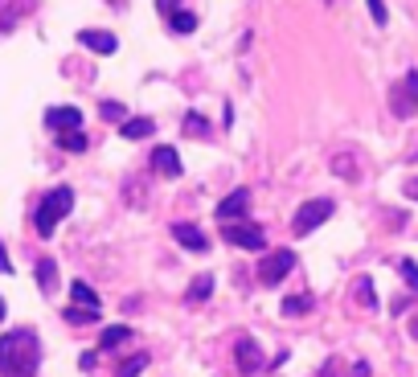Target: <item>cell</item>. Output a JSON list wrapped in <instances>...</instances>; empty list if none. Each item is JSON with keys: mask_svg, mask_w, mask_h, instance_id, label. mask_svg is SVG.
Here are the masks:
<instances>
[{"mask_svg": "<svg viewBox=\"0 0 418 377\" xmlns=\"http://www.w3.org/2000/svg\"><path fill=\"white\" fill-rule=\"evenodd\" d=\"M42 344L29 328H12L0 336V374L4 377H37Z\"/></svg>", "mask_w": 418, "mask_h": 377, "instance_id": "1", "label": "cell"}, {"mask_svg": "<svg viewBox=\"0 0 418 377\" xmlns=\"http://www.w3.org/2000/svg\"><path fill=\"white\" fill-rule=\"evenodd\" d=\"M70 209H74V188H66V185L49 188L46 197H42V205H37V213H33V226H37V234L49 238L53 230H58V222H62Z\"/></svg>", "mask_w": 418, "mask_h": 377, "instance_id": "2", "label": "cell"}, {"mask_svg": "<svg viewBox=\"0 0 418 377\" xmlns=\"http://www.w3.org/2000/svg\"><path fill=\"white\" fill-rule=\"evenodd\" d=\"M332 209H336V205H332L328 197H316V201H304V205H299V213L291 218V230H295V238L312 234V230H316L320 222H328V218H332Z\"/></svg>", "mask_w": 418, "mask_h": 377, "instance_id": "3", "label": "cell"}, {"mask_svg": "<svg viewBox=\"0 0 418 377\" xmlns=\"http://www.w3.org/2000/svg\"><path fill=\"white\" fill-rule=\"evenodd\" d=\"M291 267H295V250H275V254H267L259 263V283L263 287H279V283L291 275Z\"/></svg>", "mask_w": 418, "mask_h": 377, "instance_id": "4", "label": "cell"}, {"mask_svg": "<svg viewBox=\"0 0 418 377\" xmlns=\"http://www.w3.org/2000/svg\"><path fill=\"white\" fill-rule=\"evenodd\" d=\"M390 103H394V115H398V119H410V115H415V107H418V70H410V74L390 91Z\"/></svg>", "mask_w": 418, "mask_h": 377, "instance_id": "5", "label": "cell"}, {"mask_svg": "<svg viewBox=\"0 0 418 377\" xmlns=\"http://www.w3.org/2000/svg\"><path fill=\"white\" fill-rule=\"evenodd\" d=\"M222 242L242 246V250H263V246H267V234H263L259 226H246V222H226V226H222Z\"/></svg>", "mask_w": 418, "mask_h": 377, "instance_id": "6", "label": "cell"}, {"mask_svg": "<svg viewBox=\"0 0 418 377\" xmlns=\"http://www.w3.org/2000/svg\"><path fill=\"white\" fill-rule=\"evenodd\" d=\"M234 361H238V369L246 377H254L263 369V349H259V340H250V336H242L238 344H234Z\"/></svg>", "mask_w": 418, "mask_h": 377, "instance_id": "7", "label": "cell"}, {"mask_svg": "<svg viewBox=\"0 0 418 377\" xmlns=\"http://www.w3.org/2000/svg\"><path fill=\"white\" fill-rule=\"evenodd\" d=\"M246 209H250V188H234L230 197L218 201V222H222V226H226V222H238Z\"/></svg>", "mask_w": 418, "mask_h": 377, "instance_id": "8", "label": "cell"}, {"mask_svg": "<svg viewBox=\"0 0 418 377\" xmlns=\"http://www.w3.org/2000/svg\"><path fill=\"white\" fill-rule=\"evenodd\" d=\"M46 128H53V132H78L82 128V111L78 107H49Z\"/></svg>", "mask_w": 418, "mask_h": 377, "instance_id": "9", "label": "cell"}, {"mask_svg": "<svg viewBox=\"0 0 418 377\" xmlns=\"http://www.w3.org/2000/svg\"><path fill=\"white\" fill-rule=\"evenodd\" d=\"M173 238H177L185 250H193V254H205V250H209V238L201 234L197 226H189V222H177V226H173Z\"/></svg>", "mask_w": 418, "mask_h": 377, "instance_id": "10", "label": "cell"}, {"mask_svg": "<svg viewBox=\"0 0 418 377\" xmlns=\"http://www.w3.org/2000/svg\"><path fill=\"white\" fill-rule=\"evenodd\" d=\"M152 168H156L160 177H168V181L181 177V156H177V148H164V143H160V148L152 152Z\"/></svg>", "mask_w": 418, "mask_h": 377, "instance_id": "11", "label": "cell"}, {"mask_svg": "<svg viewBox=\"0 0 418 377\" xmlns=\"http://www.w3.org/2000/svg\"><path fill=\"white\" fill-rule=\"evenodd\" d=\"M78 42H82L87 49H94V53H103V58L119 49V42H115V33H107V29H82V33H78Z\"/></svg>", "mask_w": 418, "mask_h": 377, "instance_id": "12", "label": "cell"}, {"mask_svg": "<svg viewBox=\"0 0 418 377\" xmlns=\"http://www.w3.org/2000/svg\"><path fill=\"white\" fill-rule=\"evenodd\" d=\"M70 299H74L78 308H91V312H98V291H94L91 283L74 279V283H70Z\"/></svg>", "mask_w": 418, "mask_h": 377, "instance_id": "13", "label": "cell"}, {"mask_svg": "<svg viewBox=\"0 0 418 377\" xmlns=\"http://www.w3.org/2000/svg\"><path fill=\"white\" fill-rule=\"evenodd\" d=\"M119 132H123V140H148V136L156 132V123L139 115V119H123V123H119Z\"/></svg>", "mask_w": 418, "mask_h": 377, "instance_id": "14", "label": "cell"}, {"mask_svg": "<svg viewBox=\"0 0 418 377\" xmlns=\"http://www.w3.org/2000/svg\"><path fill=\"white\" fill-rule=\"evenodd\" d=\"M312 304H316L312 295H287L279 312H283V316H295V320H299V316H308V312H312Z\"/></svg>", "mask_w": 418, "mask_h": 377, "instance_id": "15", "label": "cell"}, {"mask_svg": "<svg viewBox=\"0 0 418 377\" xmlns=\"http://www.w3.org/2000/svg\"><path fill=\"white\" fill-rule=\"evenodd\" d=\"M123 340H132V328L128 324H111V328H103V336H98V349H119Z\"/></svg>", "mask_w": 418, "mask_h": 377, "instance_id": "16", "label": "cell"}, {"mask_svg": "<svg viewBox=\"0 0 418 377\" xmlns=\"http://www.w3.org/2000/svg\"><path fill=\"white\" fill-rule=\"evenodd\" d=\"M168 29H173V33H193V29H197V12H189V8L168 12Z\"/></svg>", "mask_w": 418, "mask_h": 377, "instance_id": "17", "label": "cell"}, {"mask_svg": "<svg viewBox=\"0 0 418 377\" xmlns=\"http://www.w3.org/2000/svg\"><path fill=\"white\" fill-rule=\"evenodd\" d=\"M53 283H58V263H53V258H42V263H37V287H42V295L53 291Z\"/></svg>", "mask_w": 418, "mask_h": 377, "instance_id": "18", "label": "cell"}, {"mask_svg": "<svg viewBox=\"0 0 418 377\" xmlns=\"http://www.w3.org/2000/svg\"><path fill=\"white\" fill-rule=\"evenodd\" d=\"M357 304H361V308H369V312H377V291H373L369 275H361V279H357Z\"/></svg>", "mask_w": 418, "mask_h": 377, "instance_id": "19", "label": "cell"}, {"mask_svg": "<svg viewBox=\"0 0 418 377\" xmlns=\"http://www.w3.org/2000/svg\"><path fill=\"white\" fill-rule=\"evenodd\" d=\"M209 291H214V275H197V279H193V287H189V304L209 299Z\"/></svg>", "mask_w": 418, "mask_h": 377, "instance_id": "20", "label": "cell"}, {"mask_svg": "<svg viewBox=\"0 0 418 377\" xmlns=\"http://www.w3.org/2000/svg\"><path fill=\"white\" fill-rule=\"evenodd\" d=\"M58 148H66V152H87V136H82V132H58Z\"/></svg>", "mask_w": 418, "mask_h": 377, "instance_id": "21", "label": "cell"}, {"mask_svg": "<svg viewBox=\"0 0 418 377\" xmlns=\"http://www.w3.org/2000/svg\"><path fill=\"white\" fill-rule=\"evenodd\" d=\"M66 320L82 328V324H94V320H98V312H91V308H78V304H70V308H66Z\"/></svg>", "mask_w": 418, "mask_h": 377, "instance_id": "22", "label": "cell"}, {"mask_svg": "<svg viewBox=\"0 0 418 377\" xmlns=\"http://www.w3.org/2000/svg\"><path fill=\"white\" fill-rule=\"evenodd\" d=\"M148 369V353H136V357H128L123 365H119V377H136Z\"/></svg>", "mask_w": 418, "mask_h": 377, "instance_id": "23", "label": "cell"}, {"mask_svg": "<svg viewBox=\"0 0 418 377\" xmlns=\"http://www.w3.org/2000/svg\"><path fill=\"white\" fill-rule=\"evenodd\" d=\"M181 128H185V136H209V123H205L201 115H185Z\"/></svg>", "mask_w": 418, "mask_h": 377, "instance_id": "24", "label": "cell"}, {"mask_svg": "<svg viewBox=\"0 0 418 377\" xmlns=\"http://www.w3.org/2000/svg\"><path fill=\"white\" fill-rule=\"evenodd\" d=\"M398 271H402V279H406V287H410V291H418V263H410V258H402V263H398Z\"/></svg>", "mask_w": 418, "mask_h": 377, "instance_id": "25", "label": "cell"}, {"mask_svg": "<svg viewBox=\"0 0 418 377\" xmlns=\"http://www.w3.org/2000/svg\"><path fill=\"white\" fill-rule=\"evenodd\" d=\"M98 111H103V119H111V123H123V119H128V111H123V103H103Z\"/></svg>", "mask_w": 418, "mask_h": 377, "instance_id": "26", "label": "cell"}, {"mask_svg": "<svg viewBox=\"0 0 418 377\" xmlns=\"http://www.w3.org/2000/svg\"><path fill=\"white\" fill-rule=\"evenodd\" d=\"M332 164H336V173H340V177H357V160H349V156H336Z\"/></svg>", "mask_w": 418, "mask_h": 377, "instance_id": "27", "label": "cell"}, {"mask_svg": "<svg viewBox=\"0 0 418 377\" xmlns=\"http://www.w3.org/2000/svg\"><path fill=\"white\" fill-rule=\"evenodd\" d=\"M369 12H373L377 25H385V4H381V0H369Z\"/></svg>", "mask_w": 418, "mask_h": 377, "instance_id": "28", "label": "cell"}, {"mask_svg": "<svg viewBox=\"0 0 418 377\" xmlns=\"http://www.w3.org/2000/svg\"><path fill=\"white\" fill-rule=\"evenodd\" d=\"M78 365H82V369H94V365H98V353H82Z\"/></svg>", "mask_w": 418, "mask_h": 377, "instance_id": "29", "label": "cell"}, {"mask_svg": "<svg viewBox=\"0 0 418 377\" xmlns=\"http://www.w3.org/2000/svg\"><path fill=\"white\" fill-rule=\"evenodd\" d=\"M12 271V263H8V250H4V242H0V275H8Z\"/></svg>", "mask_w": 418, "mask_h": 377, "instance_id": "30", "label": "cell"}, {"mask_svg": "<svg viewBox=\"0 0 418 377\" xmlns=\"http://www.w3.org/2000/svg\"><path fill=\"white\" fill-rule=\"evenodd\" d=\"M156 8H160V12L168 17V12H177V0H156Z\"/></svg>", "mask_w": 418, "mask_h": 377, "instance_id": "31", "label": "cell"}, {"mask_svg": "<svg viewBox=\"0 0 418 377\" xmlns=\"http://www.w3.org/2000/svg\"><path fill=\"white\" fill-rule=\"evenodd\" d=\"M353 377H369V365H365V361H357V365H353Z\"/></svg>", "mask_w": 418, "mask_h": 377, "instance_id": "32", "label": "cell"}, {"mask_svg": "<svg viewBox=\"0 0 418 377\" xmlns=\"http://www.w3.org/2000/svg\"><path fill=\"white\" fill-rule=\"evenodd\" d=\"M406 197H415L418 201V181H406Z\"/></svg>", "mask_w": 418, "mask_h": 377, "instance_id": "33", "label": "cell"}, {"mask_svg": "<svg viewBox=\"0 0 418 377\" xmlns=\"http://www.w3.org/2000/svg\"><path fill=\"white\" fill-rule=\"evenodd\" d=\"M410 336H418V320H415V324H410Z\"/></svg>", "mask_w": 418, "mask_h": 377, "instance_id": "34", "label": "cell"}, {"mask_svg": "<svg viewBox=\"0 0 418 377\" xmlns=\"http://www.w3.org/2000/svg\"><path fill=\"white\" fill-rule=\"evenodd\" d=\"M0 320H4V299H0Z\"/></svg>", "mask_w": 418, "mask_h": 377, "instance_id": "35", "label": "cell"}, {"mask_svg": "<svg viewBox=\"0 0 418 377\" xmlns=\"http://www.w3.org/2000/svg\"><path fill=\"white\" fill-rule=\"evenodd\" d=\"M324 4H332V0H324Z\"/></svg>", "mask_w": 418, "mask_h": 377, "instance_id": "36", "label": "cell"}]
</instances>
